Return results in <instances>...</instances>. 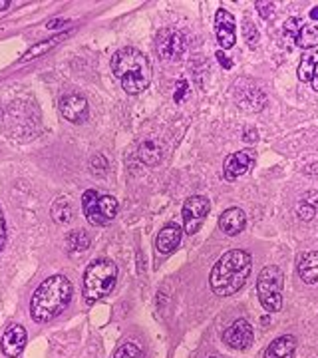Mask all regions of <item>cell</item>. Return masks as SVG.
I'll return each mask as SVG.
<instances>
[{
	"instance_id": "11",
	"label": "cell",
	"mask_w": 318,
	"mask_h": 358,
	"mask_svg": "<svg viewBox=\"0 0 318 358\" xmlns=\"http://www.w3.org/2000/svg\"><path fill=\"white\" fill-rule=\"evenodd\" d=\"M215 36L221 48L229 50L235 46V16L225 8H219L215 13Z\"/></svg>"
},
{
	"instance_id": "41",
	"label": "cell",
	"mask_w": 318,
	"mask_h": 358,
	"mask_svg": "<svg viewBox=\"0 0 318 358\" xmlns=\"http://www.w3.org/2000/svg\"><path fill=\"white\" fill-rule=\"evenodd\" d=\"M211 358H215V357H211Z\"/></svg>"
},
{
	"instance_id": "36",
	"label": "cell",
	"mask_w": 318,
	"mask_h": 358,
	"mask_svg": "<svg viewBox=\"0 0 318 358\" xmlns=\"http://www.w3.org/2000/svg\"><path fill=\"white\" fill-rule=\"evenodd\" d=\"M64 24H66V20H62V18H56V20H50V22H48L46 26H48L50 30H56V29H60V26H64Z\"/></svg>"
},
{
	"instance_id": "40",
	"label": "cell",
	"mask_w": 318,
	"mask_h": 358,
	"mask_svg": "<svg viewBox=\"0 0 318 358\" xmlns=\"http://www.w3.org/2000/svg\"><path fill=\"white\" fill-rule=\"evenodd\" d=\"M10 6V2L8 0H0V10H6Z\"/></svg>"
},
{
	"instance_id": "14",
	"label": "cell",
	"mask_w": 318,
	"mask_h": 358,
	"mask_svg": "<svg viewBox=\"0 0 318 358\" xmlns=\"http://www.w3.org/2000/svg\"><path fill=\"white\" fill-rule=\"evenodd\" d=\"M235 98H237V104L243 110H249V112H259V110H262V106H265V96H262V92L257 86L241 88L237 84Z\"/></svg>"
},
{
	"instance_id": "38",
	"label": "cell",
	"mask_w": 318,
	"mask_h": 358,
	"mask_svg": "<svg viewBox=\"0 0 318 358\" xmlns=\"http://www.w3.org/2000/svg\"><path fill=\"white\" fill-rule=\"evenodd\" d=\"M306 173H317V175H318V163H312V165H308V168H306Z\"/></svg>"
},
{
	"instance_id": "31",
	"label": "cell",
	"mask_w": 318,
	"mask_h": 358,
	"mask_svg": "<svg viewBox=\"0 0 318 358\" xmlns=\"http://www.w3.org/2000/svg\"><path fill=\"white\" fill-rule=\"evenodd\" d=\"M4 243H6V223H4V215L0 211V251H2Z\"/></svg>"
},
{
	"instance_id": "28",
	"label": "cell",
	"mask_w": 318,
	"mask_h": 358,
	"mask_svg": "<svg viewBox=\"0 0 318 358\" xmlns=\"http://www.w3.org/2000/svg\"><path fill=\"white\" fill-rule=\"evenodd\" d=\"M257 10H259V15L262 18L271 20L273 15H275V4L273 2H257Z\"/></svg>"
},
{
	"instance_id": "27",
	"label": "cell",
	"mask_w": 318,
	"mask_h": 358,
	"mask_svg": "<svg viewBox=\"0 0 318 358\" xmlns=\"http://www.w3.org/2000/svg\"><path fill=\"white\" fill-rule=\"evenodd\" d=\"M301 29H303V20H301V18H289L287 24H285V32H287V36L292 38V40H296Z\"/></svg>"
},
{
	"instance_id": "2",
	"label": "cell",
	"mask_w": 318,
	"mask_h": 358,
	"mask_svg": "<svg viewBox=\"0 0 318 358\" xmlns=\"http://www.w3.org/2000/svg\"><path fill=\"white\" fill-rule=\"evenodd\" d=\"M253 269V257L243 249L227 251L215 263L209 275L211 291L219 297H231L245 286L246 279Z\"/></svg>"
},
{
	"instance_id": "18",
	"label": "cell",
	"mask_w": 318,
	"mask_h": 358,
	"mask_svg": "<svg viewBox=\"0 0 318 358\" xmlns=\"http://www.w3.org/2000/svg\"><path fill=\"white\" fill-rule=\"evenodd\" d=\"M294 348H296V339L290 336V334H285V336L275 339L273 343L267 346L262 358H292Z\"/></svg>"
},
{
	"instance_id": "33",
	"label": "cell",
	"mask_w": 318,
	"mask_h": 358,
	"mask_svg": "<svg viewBox=\"0 0 318 358\" xmlns=\"http://www.w3.org/2000/svg\"><path fill=\"white\" fill-rule=\"evenodd\" d=\"M179 90H177V92H175V101H181L183 100V98H185V94H187V82H181V84H179Z\"/></svg>"
},
{
	"instance_id": "20",
	"label": "cell",
	"mask_w": 318,
	"mask_h": 358,
	"mask_svg": "<svg viewBox=\"0 0 318 358\" xmlns=\"http://www.w3.org/2000/svg\"><path fill=\"white\" fill-rule=\"evenodd\" d=\"M294 42H296V46L306 48V50L318 46V24H303Z\"/></svg>"
},
{
	"instance_id": "3",
	"label": "cell",
	"mask_w": 318,
	"mask_h": 358,
	"mask_svg": "<svg viewBox=\"0 0 318 358\" xmlns=\"http://www.w3.org/2000/svg\"><path fill=\"white\" fill-rule=\"evenodd\" d=\"M114 76L122 82V88L128 94H140L151 82V64L144 52L137 48H122L112 58Z\"/></svg>"
},
{
	"instance_id": "37",
	"label": "cell",
	"mask_w": 318,
	"mask_h": 358,
	"mask_svg": "<svg viewBox=\"0 0 318 358\" xmlns=\"http://www.w3.org/2000/svg\"><path fill=\"white\" fill-rule=\"evenodd\" d=\"M310 86H312V90H317V92H318V64H317V68H315V74H312Z\"/></svg>"
},
{
	"instance_id": "17",
	"label": "cell",
	"mask_w": 318,
	"mask_h": 358,
	"mask_svg": "<svg viewBox=\"0 0 318 358\" xmlns=\"http://www.w3.org/2000/svg\"><path fill=\"white\" fill-rule=\"evenodd\" d=\"M296 271L304 283H308V285L318 283V251L303 253L296 261Z\"/></svg>"
},
{
	"instance_id": "9",
	"label": "cell",
	"mask_w": 318,
	"mask_h": 358,
	"mask_svg": "<svg viewBox=\"0 0 318 358\" xmlns=\"http://www.w3.org/2000/svg\"><path fill=\"white\" fill-rule=\"evenodd\" d=\"M253 336H255L253 334V327L246 323L245 318H239V320L233 323L229 329L225 330L223 343L235 348V350H245V348H249L253 344Z\"/></svg>"
},
{
	"instance_id": "29",
	"label": "cell",
	"mask_w": 318,
	"mask_h": 358,
	"mask_svg": "<svg viewBox=\"0 0 318 358\" xmlns=\"http://www.w3.org/2000/svg\"><path fill=\"white\" fill-rule=\"evenodd\" d=\"M108 170V161L103 156H94L92 158V172L96 173V175H101V173H106Z\"/></svg>"
},
{
	"instance_id": "15",
	"label": "cell",
	"mask_w": 318,
	"mask_h": 358,
	"mask_svg": "<svg viewBox=\"0 0 318 358\" xmlns=\"http://www.w3.org/2000/svg\"><path fill=\"white\" fill-rule=\"evenodd\" d=\"M246 225V217H245V211L243 209H239V207H231V209H227V211H223V215L219 217V227L223 233H227V235H239L241 231L245 229Z\"/></svg>"
},
{
	"instance_id": "10",
	"label": "cell",
	"mask_w": 318,
	"mask_h": 358,
	"mask_svg": "<svg viewBox=\"0 0 318 358\" xmlns=\"http://www.w3.org/2000/svg\"><path fill=\"white\" fill-rule=\"evenodd\" d=\"M60 114L72 124H82L87 117V101L80 94H66L58 104Z\"/></svg>"
},
{
	"instance_id": "16",
	"label": "cell",
	"mask_w": 318,
	"mask_h": 358,
	"mask_svg": "<svg viewBox=\"0 0 318 358\" xmlns=\"http://www.w3.org/2000/svg\"><path fill=\"white\" fill-rule=\"evenodd\" d=\"M179 243H181V227L177 223H167L163 229L159 231L158 239H156V247L161 255L171 253Z\"/></svg>"
},
{
	"instance_id": "34",
	"label": "cell",
	"mask_w": 318,
	"mask_h": 358,
	"mask_svg": "<svg viewBox=\"0 0 318 358\" xmlns=\"http://www.w3.org/2000/svg\"><path fill=\"white\" fill-rule=\"evenodd\" d=\"M215 56H217V60H219V62H221V66H223V68H227V70H229V68H231V66H233V62H231V60H229V58L225 56V52H221V50H219Z\"/></svg>"
},
{
	"instance_id": "26",
	"label": "cell",
	"mask_w": 318,
	"mask_h": 358,
	"mask_svg": "<svg viewBox=\"0 0 318 358\" xmlns=\"http://www.w3.org/2000/svg\"><path fill=\"white\" fill-rule=\"evenodd\" d=\"M243 34H245L246 44H249L251 48H255V46H257V40H259V32H257V26H255L251 20H246L245 22V26H243Z\"/></svg>"
},
{
	"instance_id": "13",
	"label": "cell",
	"mask_w": 318,
	"mask_h": 358,
	"mask_svg": "<svg viewBox=\"0 0 318 358\" xmlns=\"http://www.w3.org/2000/svg\"><path fill=\"white\" fill-rule=\"evenodd\" d=\"M253 161H255V154H253L251 149L231 154L229 158L225 159V163H223L225 177H227L229 181L237 179V177H241L243 173H246L251 168H253Z\"/></svg>"
},
{
	"instance_id": "25",
	"label": "cell",
	"mask_w": 318,
	"mask_h": 358,
	"mask_svg": "<svg viewBox=\"0 0 318 358\" xmlns=\"http://www.w3.org/2000/svg\"><path fill=\"white\" fill-rule=\"evenodd\" d=\"M114 358H144V352L135 343H124L116 350Z\"/></svg>"
},
{
	"instance_id": "7",
	"label": "cell",
	"mask_w": 318,
	"mask_h": 358,
	"mask_svg": "<svg viewBox=\"0 0 318 358\" xmlns=\"http://www.w3.org/2000/svg\"><path fill=\"white\" fill-rule=\"evenodd\" d=\"M156 48H158V54L161 60L177 62L187 50V40H185V36L179 30L165 29L159 32Z\"/></svg>"
},
{
	"instance_id": "39",
	"label": "cell",
	"mask_w": 318,
	"mask_h": 358,
	"mask_svg": "<svg viewBox=\"0 0 318 358\" xmlns=\"http://www.w3.org/2000/svg\"><path fill=\"white\" fill-rule=\"evenodd\" d=\"M310 18H312L315 22H318V6H315V8L310 10Z\"/></svg>"
},
{
	"instance_id": "24",
	"label": "cell",
	"mask_w": 318,
	"mask_h": 358,
	"mask_svg": "<svg viewBox=\"0 0 318 358\" xmlns=\"http://www.w3.org/2000/svg\"><path fill=\"white\" fill-rule=\"evenodd\" d=\"M140 158L147 165H158L159 161H161V152H159V147L153 142H145L140 147Z\"/></svg>"
},
{
	"instance_id": "35",
	"label": "cell",
	"mask_w": 318,
	"mask_h": 358,
	"mask_svg": "<svg viewBox=\"0 0 318 358\" xmlns=\"http://www.w3.org/2000/svg\"><path fill=\"white\" fill-rule=\"evenodd\" d=\"M304 203H308V205H318V193L317 191H308L306 195H304Z\"/></svg>"
},
{
	"instance_id": "4",
	"label": "cell",
	"mask_w": 318,
	"mask_h": 358,
	"mask_svg": "<svg viewBox=\"0 0 318 358\" xmlns=\"http://www.w3.org/2000/svg\"><path fill=\"white\" fill-rule=\"evenodd\" d=\"M117 279V267L112 259H96L87 265L82 283V295L86 302H98L114 288Z\"/></svg>"
},
{
	"instance_id": "12",
	"label": "cell",
	"mask_w": 318,
	"mask_h": 358,
	"mask_svg": "<svg viewBox=\"0 0 318 358\" xmlns=\"http://www.w3.org/2000/svg\"><path fill=\"white\" fill-rule=\"evenodd\" d=\"M0 346H2V352L8 358L20 357V352L26 346V329L22 325H10L2 334Z\"/></svg>"
},
{
	"instance_id": "22",
	"label": "cell",
	"mask_w": 318,
	"mask_h": 358,
	"mask_svg": "<svg viewBox=\"0 0 318 358\" xmlns=\"http://www.w3.org/2000/svg\"><path fill=\"white\" fill-rule=\"evenodd\" d=\"M64 36H66V34H60V36H54V38H50V40H46V42L34 44L28 52L22 56V62H28V60H32V58H38V56H42V54H46V52H48V50H52L60 40H64Z\"/></svg>"
},
{
	"instance_id": "1",
	"label": "cell",
	"mask_w": 318,
	"mask_h": 358,
	"mask_svg": "<svg viewBox=\"0 0 318 358\" xmlns=\"http://www.w3.org/2000/svg\"><path fill=\"white\" fill-rule=\"evenodd\" d=\"M74 295L70 279L64 275H52L44 279L30 299V316L36 323H48L66 311Z\"/></svg>"
},
{
	"instance_id": "5",
	"label": "cell",
	"mask_w": 318,
	"mask_h": 358,
	"mask_svg": "<svg viewBox=\"0 0 318 358\" xmlns=\"http://www.w3.org/2000/svg\"><path fill=\"white\" fill-rule=\"evenodd\" d=\"M283 286H285V277L278 267L269 265L260 271L259 279H257V293H259V301L265 311H269V313L281 311Z\"/></svg>"
},
{
	"instance_id": "30",
	"label": "cell",
	"mask_w": 318,
	"mask_h": 358,
	"mask_svg": "<svg viewBox=\"0 0 318 358\" xmlns=\"http://www.w3.org/2000/svg\"><path fill=\"white\" fill-rule=\"evenodd\" d=\"M315 213H317V211H315V207H312V205H308V203H304V201L299 205V215H301V219H304V221L312 219Z\"/></svg>"
},
{
	"instance_id": "23",
	"label": "cell",
	"mask_w": 318,
	"mask_h": 358,
	"mask_svg": "<svg viewBox=\"0 0 318 358\" xmlns=\"http://www.w3.org/2000/svg\"><path fill=\"white\" fill-rule=\"evenodd\" d=\"M68 245V251L70 253H84L87 247H90V237H87L84 231H72L66 239Z\"/></svg>"
},
{
	"instance_id": "21",
	"label": "cell",
	"mask_w": 318,
	"mask_h": 358,
	"mask_svg": "<svg viewBox=\"0 0 318 358\" xmlns=\"http://www.w3.org/2000/svg\"><path fill=\"white\" fill-rule=\"evenodd\" d=\"M318 64V52H306L299 64V80L301 82H310L312 80V74Z\"/></svg>"
},
{
	"instance_id": "8",
	"label": "cell",
	"mask_w": 318,
	"mask_h": 358,
	"mask_svg": "<svg viewBox=\"0 0 318 358\" xmlns=\"http://www.w3.org/2000/svg\"><path fill=\"white\" fill-rule=\"evenodd\" d=\"M211 209V203L205 195H193L189 197L185 203H183V209H181V215H183V231L187 235H193L197 231L201 229L203 221Z\"/></svg>"
},
{
	"instance_id": "32",
	"label": "cell",
	"mask_w": 318,
	"mask_h": 358,
	"mask_svg": "<svg viewBox=\"0 0 318 358\" xmlns=\"http://www.w3.org/2000/svg\"><path fill=\"white\" fill-rule=\"evenodd\" d=\"M243 140H245V142H249V143L257 142V129L246 128L245 131H243Z\"/></svg>"
},
{
	"instance_id": "6",
	"label": "cell",
	"mask_w": 318,
	"mask_h": 358,
	"mask_svg": "<svg viewBox=\"0 0 318 358\" xmlns=\"http://www.w3.org/2000/svg\"><path fill=\"white\" fill-rule=\"evenodd\" d=\"M84 215L92 225H106L117 215V200L112 195H100L96 189H87L82 195Z\"/></svg>"
},
{
	"instance_id": "19",
	"label": "cell",
	"mask_w": 318,
	"mask_h": 358,
	"mask_svg": "<svg viewBox=\"0 0 318 358\" xmlns=\"http://www.w3.org/2000/svg\"><path fill=\"white\" fill-rule=\"evenodd\" d=\"M72 203H70L68 197H58V200L54 201V205H52V219H54L56 223H60V225L70 223V221H72Z\"/></svg>"
}]
</instances>
